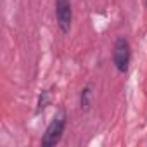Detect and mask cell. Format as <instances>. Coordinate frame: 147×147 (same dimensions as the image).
Segmentation results:
<instances>
[{"label": "cell", "instance_id": "obj_1", "mask_svg": "<svg viewBox=\"0 0 147 147\" xmlns=\"http://www.w3.org/2000/svg\"><path fill=\"white\" fill-rule=\"evenodd\" d=\"M66 125H67V113L64 109H59L55 113V116L52 118V121L49 123L43 137H42V145L43 147H52V145H57L62 138V133L66 130Z\"/></svg>", "mask_w": 147, "mask_h": 147}, {"label": "cell", "instance_id": "obj_2", "mask_svg": "<svg viewBox=\"0 0 147 147\" xmlns=\"http://www.w3.org/2000/svg\"><path fill=\"white\" fill-rule=\"evenodd\" d=\"M113 64L116 67L118 73L125 75L130 67V61H131V47H130V42L128 38L125 36H118L114 45H113Z\"/></svg>", "mask_w": 147, "mask_h": 147}, {"label": "cell", "instance_id": "obj_3", "mask_svg": "<svg viewBox=\"0 0 147 147\" xmlns=\"http://www.w3.org/2000/svg\"><path fill=\"white\" fill-rule=\"evenodd\" d=\"M55 19L62 33H69L73 23V5L71 0H55Z\"/></svg>", "mask_w": 147, "mask_h": 147}, {"label": "cell", "instance_id": "obj_4", "mask_svg": "<svg viewBox=\"0 0 147 147\" xmlns=\"http://www.w3.org/2000/svg\"><path fill=\"white\" fill-rule=\"evenodd\" d=\"M90 106H92V88L87 85L80 92V107H82V111L87 113L90 109Z\"/></svg>", "mask_w": 147, "mask_h": 147}, {"label": "cell", "instance_id": "obj_5", "mask_svg": "<svg viewBox=\"0 0 147 147\" xmlns=\"http://www.w3.org/2000/svg\"><path fill=\"white\" fill-rule=\"evenodd\" d=\"M50 102H52V94H50V90H42L40 95H38V102H36V113L45 111Z\"/></svg>", "mask_w": 147, "mask_h": 147}, {"label": "cell", "instance_id": "obj_6", "mask_svg": "<svg viewBox=\"0 0 147 147\" xmlns=\"http://www.w3.org/2000/svg\"><path fill=\"white\" fill-rule=\"evenodd\" d=\"M145 5H147V0H145Z\"/></svg>", "mask_w": 147, "mask_h": 147}]
</instances>
